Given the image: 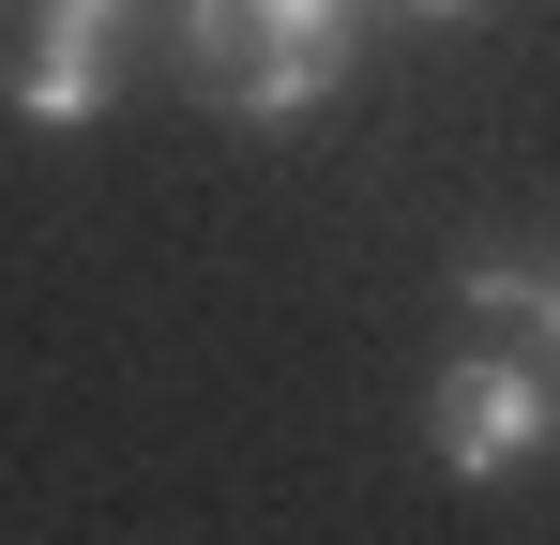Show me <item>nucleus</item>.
Instances as JSON below:
<instances>
[{
    "label": "nucleus",
    "mask_w": 560,
    "mask_h": 545,
    "mask_svg": "<svg viewBox=\"0 0 560 545\" xmlns=\"http://www.w3.org/2000/svg\"><path fill=\"white\" fill-rule=\"evenodd\" d=\"M349 31L364 0H183V61L228 121H303L349 77Z\"/></svg>",
    "instance_id": "nucleus-1"
},
{
    "label": "nucleus",
    "mask_w": 560,
    "mask_h": 545,
    "mask_svg": "<svg viewBox=\"0 0 560 545\" xmlns=\"http://www.w3.org/2000/svg\"><path fill=\"white\" fill-rule=\"evenodd\" d=\"M424 454H440L455 485L546 469V454H560V379H546V349H455L440 379H424Z\"/></svg>",
    "instance_id": "nucleus-2"
},
{
    "label": "nucleus",
    "mask_w": 560,
    "mask_h": 545,
    "mask_svg": "<svg viewBox=\"0 0 560 545\" xmlns=\"http://www.w3.org/2000/svg\"><path fill=\"white\" fill-rule=\"evenodd\" d=\"M121 31H137V0H31L15 15V121H46V137H77L106 121V91H121Z\"/></svg>",
    "instance_id": "nucleus-3"
},
{
    "label": "nucleus",
    "mask_w": 560,
    "mask_h": 545,
    "mask_svg": "<svg viewBox=\"0 0 560 545\" xmlns=\"http://www.w3.org/2000/svg\"><path fill=\"white\" fill-rule=\"evenodd\" d=\"M455 288H469V303H485V318H530V349L560 363V272H500V258H469Z\"/></svg>",
    "instance_id": "nucleus-4"
},
{
    "label": "nucleus",
    "mask_w": 560,
    "mask_h": 545,
    "mask_svg": "<svg viewBox=\"0 0 560 545\" xmlns=\"http://www.w3.org/2000/svg\"><path fill=\"white\" fill-rule=\"evenodd\" d=\"M394 15H469V0H394Z\"/></svg>",
    "instance_id": "nucleus-5"
}]
</instances>
